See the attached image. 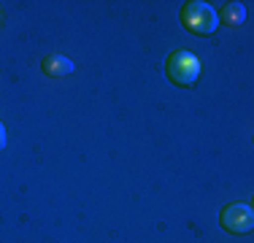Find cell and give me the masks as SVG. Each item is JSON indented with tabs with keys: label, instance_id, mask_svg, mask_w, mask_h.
Masks as SVG:
<instances>
[{
	"label": "cell",
	"instance_id": "obj_1",
	"mask_svg": "<svg viewBox=\"0 0 254 243\" xmlns=\"http://www.w3.org/2000/svg\"><path fill=\"white\" fill-rule=\"evenodd\" d=\"M200 73H203V65L195 54L184 52V49H176L173 54H168L165 76L171 78L173 84H179V87H195Z\"/></svg>",
	"mask_w": 254,
	"mask_h": 243
},
{
	"label": "cell",
	"instance_id": "obj_2",
	"mask_svg": "<svg viewBox=\"0 0 254 243\" xmlns=\"http://www.w3.org/2000/svg\"><path fill=\"white\" fill-rule=\"evenodd\" d=\"M181 24L195 35H214L219 19H216V11L211 8L208 3H203V0H190V3H184V8H181Z\"/></svg>",
	"mask_w": 254,
	"mask_h": 243
},
{
	"label": "cell",
	"instance_id": "obj_3",
	"mask_svg": "<svg viewBox=\"0 0 254 243\" xmlns=\"http://www.w3.org/2000/svg\"><path fill=\"white\" fill-rule=\"evenodd\" d=\"M219 222H222V227H225L227 233H233V235H246V233H252V227H254L252 205H246V203H233V205H227V208L222 211Z\"/></svg>",
	"mask_w": 254,
	"mask_h": 243
},
{
	"label": "cell",
	"instance_id": "obj_4",
	"mask_svg": "<svg viewBox=\"0 0 254 243\" xmlns=\"http://www.w3.org/2000/svg\"><path fill=\"white\" fill-rule=\"evenodd\" d=\"M41 68H44L46 76H70L73 73V62H70L68 57H63V54H49V57H44V62H41Z\"/></svg>",
	"mask_w": 254,
	"mask_h": 243
},
{
	"label": "cell",
	"instance_id": "obj_5",
	"mask_svg": "<svg viewBox=\"0 0 254 243\" xmlns=\"http://www.w3.org/2000/svg\"><path fill=\"white\" fill-rule=\"evenodd\" d=\"M216 19L225 24V27H241V24L246 22V8L241 3H227Z\"/></svg>",
	"mask_w": 254,
	"mask_h": 243
},
{
	"label": "cell",
	"instance_id": "obj_6",
	"mask_svg": "<svg viewBox=\"0 0 254 243\" xmlns=\"http://www.w3.org/2000/svg\"><path fill=\"white\" fill-rule=\"evenodd\" d=\"M3 149H5V127L0 124V151H3Z\"/></svg>",
	"mask_w": 254,
	"mask_h": 243
}]
</instances>
